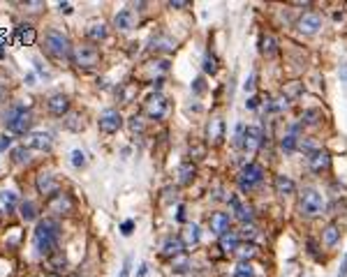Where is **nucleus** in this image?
<instances>
[{
	"label": "nucleus",
	"mask_w": 347,
	"mask_h": 277,
	"mask_svg": "<svg viewBox=\"0 0 347 277\" xmlns=\"http://www.w3.org/2000/svg\"><path fill=\"white\" fill-rule=\"evenodd\" d=\"M44 51L56 60H63L72 55V44H69V37L60 30H49L44 35Z\"/></svg>",
	"instance_id": "20e7f679"
},
{
	"label": "nucleus",
	"mask_w": 347,
	"mask_h": 277,
	"mask_svg": "<svg viewBox=\"0 0 347 277\" xmlns=\"http://www.w3.org/2000/svg\"><path fill=\"white\" fill-rule=\"evenodd\" d=\"M132 229H134V222L132 220H127V222H123V224H120V233H123V235H130V233H132Z\"/></svg>",
	"instance_id": "09e8293b"
},
{
	"label": "nucleus",
	"mask_w": 347,
	"mask_h": 277,
	"mask_svg": "<svg viewBox=\"0 0 347 277\" xmlns=\"http://www.w3.org/2000/svg\"><path fill=\"white\" fill-rule=\"evenodd\" d=\"M72 63L79 69H93L100 65V49H97L93 42H83V44L72 46Z\"/></svg>",
	"instance_id": "39448f33"
},
{
	"label": "nucleus",
	"mask_w": 347,
	"mask_h": 277,
	"mask_svg": "<svg viewBox=\"0 0 347 277\" xmlns=\"http://www.w3.org/2000/svg\"><path fill=\"white\" fill-rule=\"evenodd\" d=\"M208 138H211L213 143H217L222 138V120L220 118L211 120V125H208Z\"/></svg>",
	"instance_id": "473e14b6"
},
{
	"label": "nucleus",
	"mask_w": 347,
	"mask_h": 277,
	"mask_svg": "<svg viewBox=\"0 0 347 277\" xmlns=\"http://www.w3.org/2000/svg\"><path fill=\"white\" fill-rule=\"evenodd\" d=\"M9 146H12V138H9V136H0V150H7Z\"/></svg>",
	"instance_id": "864d4df0"
},
{
	"label": "nucleus",
	"mask_w": 347,
	"mask_h": 277,
	"mask_svg": "<svg viewBox=\"0 0 347 277\" xmlns=\"http://www.w3.org/2000/svg\"><path fill=\"white\" fill-rule=\"evenodd\" d=\"M49 210L56 212V215H67V212H72L74 210L72 196H69V194H65V192L53 194V196L49 199Z\"/></svg>",
	"instance_id": "f8f14e48"
},
{
	"label": "nucleus",
	"mask_w": 347,
	"mask_h": 277,
	"mask_svg": "<svg viewBox=\"0 0 347 277\" xmlns=\"http://www.w3.org/2000/svg\"><path fill=\"white\" fill-rule=\"evenodd\" d=\"M262 180H264V169L257 162H248L239 173V187L241 192H252L257 185H262Z\"/></svg>",
	"instance_id": "423d86ee"
},
{
	"label": "nucleus",
	"mask_w": 347,
	"mask_h": 277,
	"mask_svg": "<svg viewBox=\"0 0 347 277\" xmlns=\"http://www.w3.org/2000/svg\"><path fill=\"white\" fill-rule=\"evenodd\" d=\"M65 127L72 129V132H79V129H83V118L79 113H69L67 120H65Z\"/></svg>",
	"instance_id": "e433bc0d"
},
{
	"label": "nucleus",
	"mask_w": 347,
	"mask_h": 277,
	"mask_svg": "<svg viewBox=\"0 0 347 277\" xmlns=\"http://www.w3.org/2000/svg\"><path fill=\"white\" fill-rule=\"evenodd\" d=\"M167 7H171V9H183V7H188V3L185 0H171V3H167Z\"/></svg>",
	"instance_id": "3c124183"
},
{
	"label": "nucleus",
	"mask_w": 347,
	"mask_h": 277,
	"mask_svg": "<svg viewBox=\"0 0 347 277\" xmlns=\"http://www.w3.org/2000/svg\"><path fill=\"white\" fill-rule=\"evenodd\" d=\"M137 23H139V14L132 7L118 9V14L114 16V26L118 30H132V28H137Z\"/></svg>",
	"instance_id": "4468645a"
},
{
	"label": "nucleus",
	"mask_w": 347,
	"mask_h": 277,
	"mask_svg": "<svg viewBox=\"0 0 347 277\" xmlns=\"http://www.w3.org/2000/svg\"><path fill=\"white\" fill-rule=\"evenodd\" d=\"M273 187H276V194H280V196H291L296 192V183L289 175H282V173H278L273 178Z\"/></svg>",
	"instance_id": "6ab92c4d"
},
{
	"label": "nucleus",
	"mask_w": 347,
	"mask_h": 277,
	"mask_svg": "<svg viewBox=\"0 0 347 277\" xmlns=\"http://www.w3.org/2000/svg\"><path fill=\"white\" fill-rule=\"evenodd\" d=\"M192 90L197 92V95H202V92H204V78H194V86H192Z\"/></svg>",
	"instance_id": "603ef678"
},
{
	"label": "nucleus",
	"mask_w": 347,
	"mask_h": 277,
	"mask_svg": "<svg viewBox=\"0 0 347 277\" xmlns=\"http://www.w3.org/2000/svg\"><path fill=\"white\" fill-rule=\"evenodd\" d=\"M69 157H72V164L77 166V169L86 164V152H83V150H72V155H69Z\"/></svg>",
	"instance_id": "a18cd8bd"
},
{
	"label": "nucleus",
	"mask_w": 347,
	"mask_h": 277,
	"mask_svg": "<svg viewBox=\"0 0 347 277\" xmlns=\"http://www.w3.org/2000/svg\"><path fill=\"white\" fill-rule=\"evenodd\" d=\"M19 199L14 192H0V215H12L14 208H16Z\"/></svg>",
	"instance_id": "b1692460"
},
{
	"label": "nucleus",
	"mask_w": 347,
	"mask_h": 277,
	"mask_svg": "<svg viewBox=\"0 0 347 277\" xmlns=\"http://www.w3.org/2000/svg\"><path fill=\"white\" fill-rule=\"evenodd\" d=\"M35 187L42 196H49V199L60 192V185H58V180H56V175L51 173V171H42V173L37 175Z\"/></svg>",
	"instance_id": "1a4fd4ad"
},
{
	"label": "nucleus",
	"mask_w": 347,
	"mask_h": 277,
	"mask_svg": "<svg viewBox=\"0 0 347 277\" xmlns=\"http://www.w3.org/2000/svg\"><path fill=\"white\" fill-rule=\"evenodd\" d=\"M204 72H208V74H215V72H217L215 58H213L211 53H206V55H204Z\"/></svg>",
	"instance_id": "79ce46f5"
},
{
	"label": "nucleus",
	"mask_w": 347,
	"mask_h": 277,
	"mask_svg": "<svg viewBox=\"0 0 347 277\" xmlns=\"http://www.w3.org/2000/svg\"><path fill=\"white\" fill-rule=\"evenodd\" d=\"M190 155H192L194 160H202V157L206 155V148L199 146V143H194V146H190Z\"/></svg>",
	"instance_id": "49530a36"
},
{
	"label": "nucleus",
	"mask_w": 347,
	"mask_h": 277,
	"mask_svg": "<svg viewBox=\"0 0 347 277\" xmlns=\"http://www.w3.org/2000/svg\"><path fill=\"white\" fill-rule=\"evenodd\" d=\"M86 35H88V39L90 42H102V39H106L109 30H106L104 23H93V26L86 30Z\"/></svg>",
	"instance_id": "c756f323"
},
{
	"label": "nucleus",
	"mask_w": 347,
	"mask_h": 277,
	"mask_svg": "<svg viewBox=\"0 0 347 277\" xmlns=\"http://www.w3.org/2000/svg\"><path fill=\"white\" fill-rule=\"evenodd\" d=\"M137 83H125V88L120 90V97H123V102H132L134 95H137Z\"/></svg>",
	"instance_id": "58836bf2"
},
{
	"label": "nucleus",
	"mask_w": 347,
	"mask_h": 277,
	"mask_svg": "<svg viewBox=\"0 0 347 277\" xmlns=\"http://www.w3.org/2000/svg\"><path fill=\"white\" fill-rule=\"evenodd\" d=\"M241 143H243V150L254 152V150H257V148L264 143V132H262V127H257V125H248V127H243V134H241Z\"/></svg>",
	"instance_id": "6e6552de"
},
{
	"label": "nucleus",
	"mask_w": 347,
	"mask_h": 277,
	"mask_svg": "<svg viewBox=\"0 0 347 277\" xmlns=\"http://www.w3.org/2000/svg\"><path fill=\"white\" fill-rule=\"evenodd\" d=\"M229 224H231V217L227 212H213L208 217V226H211V231L215 235H222L225 231H229Z\"/></svg>",
	"instance_id": "a211bd4d"
},
{
	"label": "nucleus",
	"mask_w": 347,
	"mask_h": 277,
	"mask_svg": "<svg viewBox=\"0 0 347 277\" xmlns=\"http://www.w3.org/2000/svg\"><path fill=\"white\" fill-rule=\"evenodd\" d=\"M183 249H185V245L180 243V238H167L165 240V245H162V256H169V259H176L178 254H183Z\"/></svg>",
	"instance_id": "5701e85b"
},
{
	"label": "nucleus",
	"mask_w": 347,
	"mask_h": 277,
	"mask_svg": "<svg viewBox=\"0 0 347 277\" xmlns=\"http://www.w3.org/2000/svg\"><path fill=\"white\" fill-rule=\"evenodd\" d=\"M12 160L16 162V164H28L30 162V150H28L26 146H19L12 150Z\"/></svg>",
	"instance_id": "c9c22d12"
},
{
	"label": "nucleus",
	"mask_w": 347,
	"mask_h": 277,
	"mask_svg": "<svg viewBox=\"0 0 347 277\" xmlns=\"http://www.w3.org/2000/svg\"><path fill=\"white\" fill-rule=\"evenodd\" d=\"M58 7H60V12H63V14H72V5H69V3H60Z\"/></svg>",
	"instance_id": "4d7b16f0"
},
{
	"label": "nucleus",
	"mask_w": 347,
	"mask_h": 277,
	"mask_svg": "<svg viewBox=\"0 0 347 277\" xmlns=\"http://www.w3.org/2000/svg\"><path fill=\"white\" fill-rule=\"evenodd\" d=\"M7 95H9L7 86H3V83H0V104H3V102H7Z\"/></svg>",
	"instance_id": "6e6d98bb"
},
{
	"label": "nucleus",
	"mask_w": 347,
	"mask_h": 277,
	"mask_svg": "<svg viewBox=\"0 0 347 277\" xmlns=\"http://www.w3.org/2000/svg\"><path fill=\"white\" fill-rule=\"evenodd\" d=\"M324 120V113L319 109H305L303 113H301V125H310V127H315V125H319Z\"/></svg>",
	"instance_id": "cd10ccee"
},
{
	"label": "nucleus",
	"mask_w": 347,
	"mask_h": 277,
	"mask_svg": "<svg viewBox=\"0 0 347 277\" xmlns=\"http://www.w3.org/2000/svg\"><path fill=\"white\" fill-rule=\"evenodd\" d=\"M3 123L7 127V132L12 134H28L32 127V113L21 104H14L5 111L3 115Z\"/></svg>",
	"instance_id": "f03ea898"
},
{
	"label": "nucleus",
	"mask_w": 347,
	"mask_h": 277,
	"mask_svg": "<svg viewBox=\"0 0 347 277\" xmlns=\"http://www.w3.org/2000/svg\"><path fill=\"white\" fill-rule=\"evenodd\" d=\"M257 106H259V97H257V95L248 97V102H245V109H250V111H252V109H257Z\"/></svg>",
	"instance_id": "8fccbe9b"
},
{
	"label": "nucleus",
	"mask_w": 347,
	"mask_h": 277,
	"mask_svg": "<svg viewBox=\"0 0 347 277\" xmlns=\"http://www.w3.org/2000/svg\"><path fill=\"white\" fill-rule=\"evenodd\" d=\"M19 37H21V42H26V44H35V39H37L35 28L28 26V23H21V26H19Z\"/></svg>",
	"instance_id": "2f4dec72"
},
{
	"label": "nucleus",
	"mask_w": 347,
	"mask_h": 277,
	"mask_svg": "<svg viewBox=\"0 0 347 277\" xmlns=\"http://www.w3.org/2000/svg\"><path fill=\"white\" fill-rule=\"evenodd\" d=\"M130 268H132V259H130V256H125L123 268H120V275H118V277H130Z\"/></svg>",
	"instance_id": "de8ad7c7"
},
{
	"label": "nucleus",
	"mask_w": 347,
	"mask_h": 277,
	"mask_svg": "<svg viewBox=\"0 0 347 277\" xmlns=\"http://www.w3.org/2000/svg\"><path fill=\"white\" fill-rule=\"evenodd\" d=\"M28 148H37V150H49L53 146V136L51 132H30L26 136Z\"/></svg>",
	"instance_id": "dca6fc26"
},
{
	"label": "nucleus",
	"mask_w": 347,
	"mask_h": 277,
	"mask_svg": "<svg viewBox=\"0 0 347 277\" xmlns=\"http://www.w3.org/2000/svg\"><path fill=\"white\" fill-rule=\"evenodd\" d=\"M167 111H169V102H167V97L162 92H155V95H151L143 102V113L151 120H162L167 115Z\"/></svg>",
	"instance_id": "0eeeda50"
},
{
	"label": "nucleus",
	"mask_w": 347,
	"mask_h": 277,
	"mask_svg": "<svg viewBox=\"0 0 347 277\" xmlns=\"http://www.w3.org/2000/svg\"><path fill=\"white\" fill-rule=\"evenodd\" d=\"M239 240H241V235L236 233V231H225V233L220 235V249L225 254H234L236 249H239Z\"/></svg>",
	"instance_id": "4be33fe9"
},
{
	"label": "nucleus",
	"mask_w": 347,
	"mask_h": 277,
	"mask_svg": "<svg viewBox=\"0 0 347 277\" xmlns=\"http://www.w3.org/2000/svg\"><path fill=\"white\" fill-rule=\"evenodd\" d=\"M245 92H248V90H252V88H254V74H250V76L248 78H245Z\"/></svg>",
	"instance_id": "5fc2aeb1"
},
{
	"label": "nucleus",
	"mask_w": 347,
	"mask_h": 277,
	"mask_svg": "<svg viewBox=\"0 0 347 277\" xmlns=\"http://www.w3.org/2000/svg\"><path fill=\"white\" fill-rule=\"evenodd\" d=\"M280 148H282V152L291 155V152L299 148V136H296V134H285V136L280 138Z\"/></svg>",
	"instance_id": "7c9ffc66"
},
{
	"label": "nucleus",
	"mask_w": 347,
	"mask_h": 277,
	"mask_svg": "<svg viewBox=\"0 0 347 277\" xmlns=\"http://www.w3.org/2000/svg\"><path fill=\"white\" fill-rule=\"evenodd\" d=\"M259 51H262L264 58H273L278 53V42L273 35H262L259 37Z\"/></svg>",
	"instance_id": "393cba45"
},
{
	"label": "nucleus",
	"mask_w": 347,
	"mask_h": 277,
	"mask_svg": "<svg viewBox=\"0 0 347 277\" xmlns=\"http://www.w3.org/2000/svg\"><path fill=\"white\" fill-rule=\"evenodd\" d=\"M287 106H289V100H287L285 95H280L278 100H273V104L268 106V109H273V111H285Z\"/></svg>",
	"instance_id": "37998d69"
},
{
	"label": "nucleus",
	"mask_w": 347,
	"mask_h": 277,
	"mask_svg": "<svg viewBox=\"0 0 347 277\" xmlns=\"http://www.w3.org/2000/svg\"><path fill=\"white\" fill-rule=\"evenodd\" d=\"M97 125H100V129L104 134H114V132H118V129L123 127V118H120V113L116 109H106L104 113L100 115Z\"/></svg>",
	"instance_id": "9d476101"
},
{
	"label": "nucleus",
	"mask_w": 347,
	"mask_h": 277,
	"mask_svg": "<svg viewBox=\"0 0 347 277\" xmlns=\"http://www.w3.org/2000/svg\"><path fill=\"white\" fill-rule=\"evenodd\" d=\"M229 206L234 208V215H236V220H241L243 224H250L252 222V210H250V206H245L243 201H241L239 196H229Z\"/></svg>",
	"instance_id": "aec40b11"
},
{
	"label": "nucleus",
	"mask_w": 347,
	"mask_h": 277,
	"mask_svg": "<svg viewBox=\"0 0 347 277\" xmlns=\"http://www.w3.org/2000/svg\"><path fill=\"white\" fill-rule=\"evenodd\" d=\"M234 254H239V256L245 261V259H252L254 254H257V249H254V245H239V249H236Z\"/></svg>",
	"instance_id": "a19ab883"
},
{
	"label": "nucleus",
	"mask_w": 347,
	"mask_h": 277,
	"mask_svg": "<svg viewBox=\"0 0 347 277\" xmlns=\"http://www.w3.org/2000/svg\"><path fill=\"white\" fill-rule=\"evenodd\" d=\"M308 166H310L313 173H324V171L331 169V155L319 148V150H315L308 155Z\"/></svg>",
	"instance_id": "ddd939ff"
},
{
	"label": "nucleus",
	"mask_w": 347,
	"mask_h": 277,
	"mask_svg": "<svg viewBox=\"0 0 347 277\" xmlns=\"http://www.w3.org/2000/svg\"><path fill=\"white\" fill-rule=\"evenodd\" d=\"M301 92H303V83H299V81L285 83V88H282V95H285L287 100H291V97H299Z\"/></svg>",
	"instance_id": "72a5a7b5"
},
{
	"label": "nucleus",
	"mask_w": 347,
	"mask_h": 277,
	"mask_svg": "<svg viewBox=\"0 0 347 277\" xmlns=\"http://www.w3.org/2000/svg\"><path fill=\"white\" fill-rule=\"evenodd\" d=\"M236 277H254V270L250 266V261H241L236 266Z\"/></svg>",
	"instance_id": "ea45409f"
},
{
	"label": "nucleus",
	"mask_w": 347,
	"mask_h": 277,
	"mask_svg": "<svg viewBox=\"0 0 347 277\" xmlns=\"http://www.w3.org/2000/svg\"><path fill=\"white\" fill-rule=\"evenodd\" d=\"M319 28H322V16L317 12H305L296 21V30L303 35H315V32H319Z\"/></svg>",
	"instance_id": "9b49d317"
},
{
	"label": "nucleus",
	"mask_w": 347,
	"mask_h": 277,
	"mask_svg": "<svg viewBox=\"0 0 347 277\" xmlns=\"http://www.w3.org/2000/svg\"><path fill=\"white\" fill-rule=\"evenodd\" d=\"M180 243H183L185 247H194V245L199 243V229H197V224H185L183 233H180Z\"/></svg>",
	"instance_id": "a878e982"
},
{
	"label": "nucleus",
	"mask_w": 347,
	"mask_h": 277,
	"mask_svg": "<svg viewBox=\"0 0 347 277\" xmlns=\"http://www.w3.org/2000/svg\"><path fill=\"white\" fill-rule=\"evenodd\" d=\"M143 129H146V123H143L141 115H132V118H130V132H132V134H141Z\"/></svg>",
	"instance_id": "4c0bfd02"
},
{
	"label": "nucleus",
	"mask_w": 347,
	"mask_h": 277,
	"mask_svg": "<svg viewBox=\"0 0 347 277\" xmlns=\"http://www.w3.org/2000/svg\"><path fill=\"white\" fill-rule=\"evenodd\" d=\"M151 51L153 53H171V51H176V39L160 32V35H155L151 39Z\"/></svg>",
	"instance_id": "f3484780"
},
{
	"label": "nucleus",
	"mask_w": 347,
	"mask_h": 277,
	"mask_svg": "<svg viewBox=\"0 0 347 277\" xmlns=\"http://www.w3.org/2000/svg\"><path fill=\"white\" fill-rule=\"evenodd\" d=\"M338 277H347V254H345V261H342V266H340V272H338Z\"/></svg>",
	"instance_id": "13d9d810"
},
{
	"label": "nucleus",
	"mask_w": 347,
	"mask_h": 277,
	"mask_svg": "<svg viewBox=\"0 0 347 277\" xmlns=\"http://www.w3.org/2000/svg\"><path fill=\"white\" fill-rule=\"evenodd\" d=\"M58 240H60V224L51 217H44V220L37 222L35 233H32V245L35 249L42 254V256H49L51 252L58 249Z\"/></svg>",
	"instance_id": "f257e3e1"
},
{
	"label": "nucleus",
	"mask_w": 347,
	"mask_h": 277,
	"mask_svg": "<svg viewBox=\"0 0 347 277\" xmlns=\"http://www.w3.org/2000/svg\"><path fill=\"white\" fill-rule=\"evenodd\" d=\"M340 78L347 83V65H342V67H340Z\"/></svg>",
	"instance_id": "052dcab7"
},
{
	"label": "nucleus",
	"mask_w": 347,
	"mask_h": 277,
	"mask_svg": "<svg viewBox=\"0 0 347 277\" xmlns=\"http://www.w3.org/2000/svg\"><path fill=\"white\" fill-rule=\"evenodd\" d=\"M26 7H30V12H37V7H44V3H26Z\"/></svg>",
	"instance_id": "bf43d9fd"
},
{
	"label": "nucleus",
	"mask_w": 347,
	"mask_h": 277,
	"mask_svg": "<svg viewBox=\"0 0 347 277\" xmlns=\"http://www.w3.org/2000/svg\"><path fill=\"white\" fill-rule=\"evenodd\" d=\"M46 259V270L53 272V275H58L60 270H65V266H67V259H65L63 249H56V252H51Z\"/></svg>",
	"instance_id": "412c9836"
},
{
	"label": "nucleus",
	"mask_w": 347,
	"mask_h": 277,
	"mask_svg": "<svg viewBox=\"0 0 347 277\" xmlns=\"http://www.w3.org/2000/svg\"><path fill=\"white\" fill-rule=\"evenodd\" d=\"M322 240L326 247H333V245L340 240V229H338V224H326V229L322 231Z\"/></svg>",
	"instance_id": "c85d7f7f"
},
{
	"label": "nucleus",
	"mask_w": 347,
	"mask_h": 277,
	"mask_svg": "<svg viewBox=\"0 0 347 277\" xmlns=\"http://www.w3.org/2000/svg\"><path fill=\"white\" fill-rule=\"evenodd\" d=\"M46 106H49V113H53V115H58V118H63V115L69 113V97L63 95V92H56V95L49 97Z\"/></svg>",
	"instance_id": "2eb2a0df"
},
{
	"label": "nucleus",
	"mask_w": 347,
	"mask_h": 277,
	"mask_svg": "<svg viewBox=\"0 0 347 277\" xmlns=\"http://www.w3.org/2000/svg\"><path fill=\"white\" fill-rule=\"evenodd\" d=\"M299 148H301V150H305V152L310 155V152L319 150V143H317V141H313V138H305V141H301V143H299Z\"/></svg>",
	"instance_id": "c03bdc74"
},
{
	"label": "nucleus",
	"mask_w": 347,
	"mask_h": 277,
	"mask_svg": "<svg viewBox=\"0 0 347 277\" xmlns=\"http://www.w3.org/2000/svg\"><path fill=\"white\" fill-rule=\"evenodd\" d=\"M37 217V208L32 201H23L21 203V220L23 222H32Z\"/></svg>",
	"instance_id": "f704fd0d"
},
{
	"label": "nucleus",
	"mask_w": 347,
	"mask_h": 277,
	"mask_svg": "<svg viewBox=\"0 0 347 277\" xmlns=\"http://www.w3.org/2000/svg\"><path fill=\"white\" fill-rule=\"evenodd\" d=\"M324 210H326V201H324L322 192H317L315 187H305L299 196V215L315 220V217L324 215Z\"/></svg>",
	"instance_id": "7ed1b4c3"
},
{
	"label": "nucleus",
	"mask_w": 347,
	"mask_h": 277,
	"mask_svg": "<svg viewBox=\"0 0 347 277\" xmlns=\"http://www.w3.org/2000/svg\"><path fill=\"white\" fill-rule=\"evenodd\" d=\"M197 175V169H194L192 162H185V164L178 166V185H190Z\"/></svg>",
	"instance_id": "bb28decb"
}]
</instances>
